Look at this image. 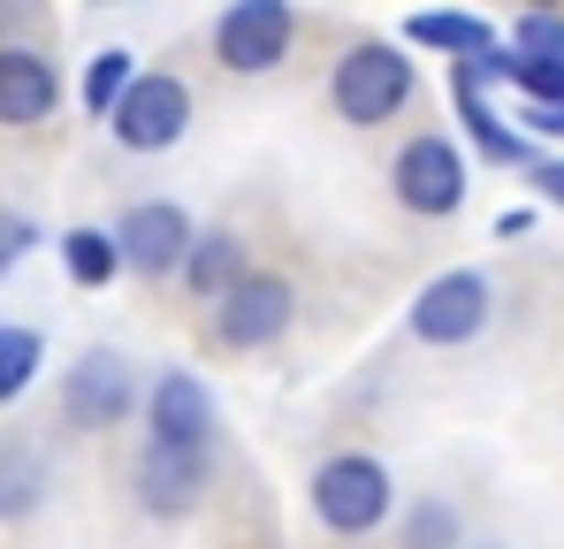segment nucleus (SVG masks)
Returning a JSON list of instances; mask_svg holds the SVG:
<instances>
[{"mask_svg": "<svg viewBox=\"0 0 564 549\" xmlns=\"http://www.w3.org/2000/svg\"><path fill=\"white\" fill-rule=\"evenodd\" d=\"M534 191H542L550 206H564V161H534Z\"/></svg>", "mask_w": 564, "mask_h": 549, "instance_id": "obj_23", "label": "nucleus"}, {"mask_svg": "<svg viewBox=\"0 0 564 549\" xmlns=\"http://www.w3.org/2000/svg\"><path fill=\"white\" fill-rule=\"evenodd\" d=\"M488 549H496V542H488Z\"/></svg>", "mask_w": 564, "mask_h": 549, "instance_id": "obj_25", "label": "nucleus"}, {"mask_svg": "<svg viewBox=\"0 0 564 549\" xmlns=\"http://www.w3.org/2000/svg\"><path fill=\"white\" fill-rule=\"evenodd\" d=\"M404 549H458V512L427 496V504L404 519Z\"/></svg>", "mask_w": 564, "mask_h": 549, "instance_id": "obj_20", "label": "nucleus"}, {"mask_svg": "<svg viewBox=\"0 0 564 549\" xmlns=\"http://www.w3.org/2000/svg\"><path fill=\"white\" fill-rule=\"evenodd\" d=\"M511 46H519V54H542V62H564V15H550V8H527Z\"/></svg>", "mask_w": 564, "mask_h": 549, "instance_id": "obj_21", "label": "nucleus"}, {"mask_svg": "<svg viewBox=\"0 0 564 549\" xmlns=\"http://www.w3.org/2000/svg\"><path fill=\"white\" fill-rule=\"evenodd\" d=\"M397 198L412 206V214H458L466 206V153L451 146V138H412L404 153H397Z\"/></svg>", "mask_w": 564, "mask_h": 549, "instance_id": "obj_9", "label": "nucleus"}, {"mask_svg": "<svg viewBox=\"0 0 564 549\" xmlns=\"http://www.w3.org/2000/svg\"><path fill=\"white\" fill-rule=\"evenodd\" d=\"M31 245H39V229H31L23 214H8V206H0V274L15 268V260H23Z\"/></svg>", "mask_w": 564, "mask_h": 549, "instance_id": "obj_22", "label": "nucleus"}, {"mask_svg": "<svg viewBox=\"0 0 564 549\" xmlns=\"http://www.w3.org/2000/svg\"><path fill=\"white\" fill-rule=\"evenodd\" d=\"M107 130H115L122 153H169V146L191 130V85H184V77H169V69H138L130 92L115 99Z\"/></svg>", "mask_w": 564, "mask_h": 549, "instance_id": "obj_3", "label": "nucleus"}, {"mask_svg": "<svg viewBox=\"0 0 564 549\" xmlns=\"http://www.w3.org/2000/svg\"><path fill=\"white\" fill-rule=\"evenodd\" d=\"M397 488H389V465L367 451H336L328 465H313V519L328 535H375L389 519Z\"/></svg>", "mask_w": 564, "mask_h": 549, "instance_id": "obj_2", "label": "nucleus"}, {"mask_svg": "<svg viewBox=\"0 0 564 549\" xmlns=\"http://www.w3.org/2000/svg\"><path fill=\"white\" fill-rule=\"evenodd\" d=\"M404 39H412V46H435V54H458V62L496 46V31H488L480 15H466V8H420V15L404 23Z\"/></svg>", "mask_w": 564, "mask_h": 549, "instance_id": "obj_15", "label": "nucleus"}, {"mask_svg": "<svg viewBox=\"0 0 564 549\" xmlns=\"http://www.w3.org/2000/svg\"><path fill=\"white\" fill-rule=\"evenodd\" d=\"M130 62H138V54H122V46L93 54V69H85V107H93V115H115V99L130 92V77H138Z\"/></svg>", "mask_w": 564, "mask_h": 549, "instance_id": "obj_19", "label": "nucleus"}, {"mask_svg": "<svg viewBox=\"0 0 564 549\" xmlns=\"http://www.w3.org/2000/svg\"><path fill=\"white\" fill-rule=\"evenodd\" d=\"M488 313H496V290H488V274L451 268V274H435V282L412 298V336L451 352V344H473V336L488 329Z\"/></svg>", "mask_w": 564, "mask_h": 549, "instance_id": "obj_7", "label": "nucleus"}, {"mask_svg": "<svg viewBox=\"0 0 564 549\" xmlns=\"http://www.w3.org/2000/svg\"><path fill=\"white\" fill-rule=\"evenodd\" d=\"M290 313H297V290H290L282 274L252 268L214 298V336H221L229 352H268L282 329H290Z\"/></svg>", "mask_w": 564, "mask_h": 549, "instance_id": "obj_5", "label": "nucleus"}, {"mask_svg": "<svg viewBox=\"0 0 564 549\" xmlns=\"http://www.w3.org/2000/svg\"><path fill=\"white\" fill-rule=\"evenodd\" d=\"M237 274H252V260H245V245L229 237V229H198L191 237V252H184V282H191V298H221Z\"/></svg>", "mask_w": 564, "mask_h": 549, "instance_id": "obj_13", "label": "nucleus"}, {"mask_svg": "<svg viewBox=\"0 0 564 549\" xmlns=\"http://www.w3.org/2000/svg\"><path fill=\"white\" fill-rule=\"evenodd\" d=\"M62 268H69V282H85V290H107L122 274V237L115 229H69L62 237Z\"/></svg>", "mask_w": 564, "mask_h": 549, "instance_id": "obj_17", "label": "nucleus"}, {"mask_svg": "<svg viewBox=\"0 0 564 549\" xmlns=\"http://www.w3.org/2000/svg\"><path fill=\"white\" fill-rule=\"evenodd\" d=\"M290 39H297L290 0H229L221 23H214V54H221V69H237V77L282 69V62H290Z\"/></svg>", "mask_w": 564, "mask_h": 549, "instance_id": "obj_4", "label": "nucleus"}, {"mask_svg": "<svg viewBox=\"0 0 564 549\" xmlns=\"http://www.w3.org/2000/svg\"><path fill=\"white\" fill-rule=\"evenodd\" d=\"M130 405H138V366L122 359V352H85V359L69 366V381H62V420H69L77 435L122 428Z\"/></svg>", "mask_w": 564, "mask_h": 549, "instance_id": "obj_6", "label": "nucleus"}, {"mask_svg": "<svg viewBox=\"0 0 564 549\" xmlns=\"http://www.w3.org/2000/svg\"><path fill=\"white\" fill-rule=\"evenodd\" d=\"M458 115H466V130H473V146H480V153H488V161H503V169H519V161H527V138H519V130H511V122H503V115H496V107H488V99H480V77H473L466 62H458Z\"/></svg>", "mask_w": 564, "mask_h": 549, "instance_id": "obj_14", "label": "nucleus"}, {"mask_svg": "<svg viewBox=\"0 0 564 549\" xmlns=\"http://www.w3.org/2000/svg\"><path fill=\"white\" fill-rule=\"evenodd\" d=\"M39 359H46L39 329H0V405L31 389V374H39Z\"/></svg>", "mask_w": 564, "mask_h": 549, "instance_id": "obj_18", "label": "nucleus"}, {"mask_svg": "<svg viewBox=\"0 0 564 549\" xmlns=\"http://www.w3.org/2000/svg\"><path fill=\"white\" fill-rule=\"evenodd\" d=\"M62 107V77L39 46H0V130H39Z\"/></svg>", "mask_w": 564, "mask_h": 549, "instance_id": "obj_11", "label": "nucleus"}, {"mask_svg": "<svg viewBox=\"0 0 564 549\" xmlns=\"http://www.w3.org/2000/svg\"><path fill=\"white\" fill-rule=\"evenodd\" d=\"M39 504H46V458L31 443H0V527L31 519Z\"/></svg>", "mask_w": 564, "mask_h": 549, "instance_id": "obj_16", "label": "nucleus"}, {"mask_svg": "<svg viewBox=\"0 0 564 549\" xmlns=\"http://www.w3.org/2000/svg\"><path fill=\"white\" fill-rule=\"evenodd\" d=\"M527 8H550V0H527Z\"/></svg>", "mask_w": 564, "mask_h": 549, "instance_id": "obj_24", "label": "nucleus"}, {"mask_svg": "<svg viewBox=\"0 0 564 549\" xmlns=\"http://www.w3.org/2000/svg\"><path fill=\"white\" fill-rule=\"evenodd\" d=\"M115 237H122V268L130 274H184V252L198 229H191V214L176 198H138V206H122Z\"/></svg>", "mask_w": 564, "mask_h": 549, "instance_id": "obj_8", "label": "nucleus"}, {"mask_svg": "<svg viewBox=\"0 0 564 549\" xmlns=\"http://www.w3.org/2000/svg\"><path fill=\"white\" fill-rule=\"evenodd\" d=\"M145 428H153V443L206 451L214 443V397H206V381L198 374H161L153 397H145Z\"/></svg>", "mask_w": 564, "mask_h": 549, "instance_id": "obj_12", "label": "nucleus"}, {"mask_svg": "<svg viewBox=\"0 0 564 549\" xmlns=\"http://www.w3.org/2000/svg\"><path fill=\"white\" fill-rule=\"evenodd\" d=\"M130 488H138V504H145L153 519H184L191 504L206 496V451H191V443H153V435H145Z\"/></svg>", "mask_w": 564, "mask_h": 549, "instance_id": "obj_10", "label": "nucleus"}, {"mask_svg": "<svg viewBox=\"0 0 564 549\" xmlns=\"http://www.w3.org/2000/svg\"><path fill=\"white\" fill-rule=\"evenodd\" d=\"M404 99H412V62H404V46H389V39H359V46L336 62V77H328V107H336L351 130H375L389 115H404Z\"/></svg>", "mask_w": 564, "mask_h": 549, "instance_id": "obj_1", "label": "nucleus"}]
</instances>
